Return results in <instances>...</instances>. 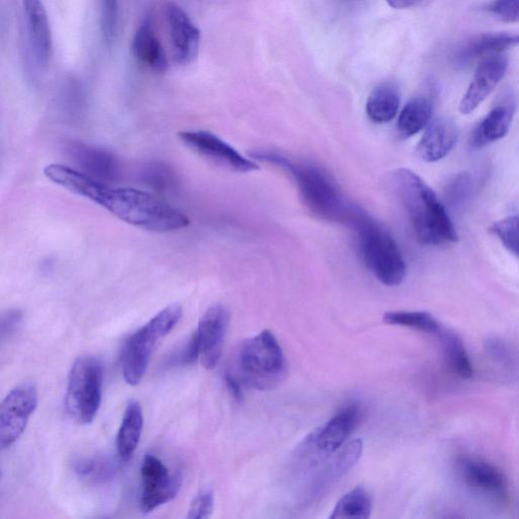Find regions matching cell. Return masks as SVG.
Segmentation results:
<instances>
[{
	"mask_svg": "<svg viewBox=\"0 0 519 519\" xmlns=\"http://www.w3.org/2000/svg\"><path fill=\"white\" fill-rule=\"evenodd\" d=\"M45 177L73 194L102 206L127 224L145 231L169 233L189 226V218L179 209L150 192L111 186L76 169L52 164Z\"/></svg>",
	"mask_w": 519,
	"mask_h": 519,
	"instance_id": "obj_1",
	"label": "cell"
},
{
	"mask_svg": "<svg viewBox=\"0 0 519 519\" xmlns=\"http://www.w3.org/2000/svg\"><path fill=\"white\" fill-rule=\"evenodd\" d=\"M393 183L421 244L439 246L458 242L457 230L446 207L417 174L407 169L397 170Z\"/></svg>",
	"mask_w": 519,
	"mask_h": 519,
	"instance_id": "obj_2",
	"label": "cell"
},
{
	"mask_svg": "<svg viewBox=\"0 0 519 519\" xmlns=\"http://www.w3.org/2000/svg\"><path fill=\"white\" fill-rule=\"evenodd\" d=\"M252 157L289 173L298 185L306 206L314 214L338 224H348L356 206L346 201L336 180L325 169L274 153L258 152Z\"/></svg>",
	"mask_w": 519,
	"mask_h": 519,
	"instance_id": "obj_3",
	"label": "cell"
},
{
	"mask_svg": "<svg viewBox=\"0 0 519 519\" xmlns=\"http://www.w3.org/2000/svg\"><path fill=\"white\" fill-rule=\"evenodd\" d=\"M226 373L243 387L272 391L286 379L287 362L276 337L265 330L238 346Z\"/></svg>",
	"mask_w": 519,
	"mask_h": 519,
	"instance_id": "obj_4",
	"label": "cell"
},
{
	"mask_svg": "<svg viewBox=\"0 0 519 519\" xmlns=\"http://www.w3.org/2000/svg\"><path fill=\"white\" fill-rule=\"evenodd\" d=\"M347 226L356 233L358 249L368 270L387 286L400 285L406 276V264L391 234L358 206Z\"/></svg>",
	"mask_w": 519,
	"mask_h": 519,
	"instance_id": "obj_5",
	"label": "cell"
},
{
	"mask_svg": "<svg viewBox=\"0 0 519 519\" xmlns=\"http://www.w3.org/2000/svg\"><path fill=\"white\" fill-rule=\"evenodd\" d=\"M182 316V308L171 305L129 337L122 352V373L129 386L142 381L156 346L173 331Z\"/></svg>",
	"mask_w": 519,
	"mask_h": 519,
	"instance_id": "obj_6",
	"label": "cell"
},
{
	"mask_svg": "<svg viewBox=\"0 0 519 519\" xmlns=\"http://www.w3.org/2000/svg\"><path fill=\"white\" fill-rule=\"evenodd\" d=\"M104 369L95 356H82L73 363L67 383L65 406L80 424H91L97 417L103 397Z\"/></svg>",
	"mask_w": 519,
	"mask_h": 519,
	"instance_id": "obj_7",
	"label": "cell"
},
{
	"mask_svg": "<svg viewBox=\"0 0 519 519\" xmlns=\"http://www.w3.org/2000/svg\"><path fill=\"white\" fill-rule=\"evenodd\" d=\"M38 391L33 384H23L10 392L0 407V447L10 449L25 432L37 409Z\"/></svg>",
	"mask_w": 519,
	"mask_h": 519,
	"instance_id": "obj_8",
	"label": "cell"
},
{
	"mask_svg": "<svg viewBox=\"0 0 519 519\" xmlns=\"http://www.w3.org/2000/svg\"><path fill=\"white\" fill-rule=\"evenodd\" d=\"M140 510L147 514L173 501L180 490V479L156 456L146 455L142 461Z\"/></svg>",
	"mask_w": 519,
	"mask_h": 519,
	"instance_id": "obj_9",
	"label": "cell"
},
{
	"mask_svg": "<svg viewBox=\"0 0 519 519\" xmlns=\"http://www.w3.org/2000/svg\"><path fill=\"white\" fill-rule=\"evenodd\" d=\"M179 138L189 150L219 167L238 173H250L259 169L257 164L243 157L232 145L211 132L184 131L179 133Z\"/></svg>",
	"mask_w": 519,
	"mask_h": 519,
	"instance_id": "obj_10",
	"label": "cell"
},
{
	"mask_svg": "<svg viewBox=\"0 0 519 519\" xmlns=\"http://www.w3.org/2000/svg\"><path fill=\"white\" fill-rule=\"evenodd\" d=\"M164 14L174 60L180 65L191 64L199 54V29L176 3H168Z\"/></svg>",
	"mask_w": 519,
	"mask_h": 519,
	"instance_id": "obj_11",
	"label": "cell"
},
{
	"mask_svg": "<svg viewBox=\"0 0 519 519\" xmlns=\"http://www.w3.org/2000/svg\"><path fill=\"white\" fill-rule=\"evenodd\" d=\"M360 418V408L356 404L348 405L308 435L305 440L323 459H329L344 444L355 429Z\"/></svg>",
	"mask_w": 519,
	"mask_h": 519,
	"instance_id": "obj_12",
	"label": "cell"
},
{
	"mask_svg": "<svg viewBox=\"0 0 519 519\" xmlns=\"http://www.w3.org/2000/svg\"><path fill=\"white\" fill-rule=\"evenodd\" d=\"M230 315L225 307L216 305L201 317L196 334L200 346V360L208 369H214L224 349Z\"/></svg>",
	"mask_w": 519,
	"mask_h": 519,
	"instance_id": "obj_13",
	"label": "cell"
},
{
	"mask_svg": "<svg viewBox=\"0 0 519 519\" xmlns=\"http://www.w3.org/2000/svg\"><path fill=\"white\" fill-rule=\"evenodd\" d=\"M508 64V59L502 55H494L484 59L461 102L460 111L462 114L473 113L489 97L505 77Z\"/></svg>",
	"mask_w": 519,
	"mask_h": 519,
	"instance_id": "obj_14",
	"label": "cell"
},
{
	"mask_svg": "<svg viewBox=\"0 0 519 519\" xmlns=\"http://www.w3.org/2000/svg\"><path fill=\"white\" fill-rule=\"evenodd\" d=\"M66 151L82 173L101 182L115 181L120 174L117 159L104 148L83 142L70 143Z\"/></svg>",
	"mask_w": 519,
	"mask_h": 519,
	"instance_id": "obj_15",
	"label": "cell"
},
{
	"mask_svg": "<svg viewBox=\"0 0 519 519\" xmlns=\"http://www.w3.org/2000/svg\"><path fill=\"white\" fill-rule=\"evenodd\" d=\"M29 44L39 66L48 65L53 51L50 24L42 0H23Z\"/></svg>",
	"mask_w": 519,
	"mask_h": 519,
	"instance_id": "obj_16",
	"label": "cell"
},
{
	"mask_svg": "<svg viewBox=\"0 0 519 519\" xmlns=\"http://www.w3.org/2000/svg\"><path fill=\"white\" fill-rule=\"evenodd\" d=\"M459 138V128L450 118H437L430 122L418 146L419 158L427 163H435L446 158Z\"/></svg>",
	"mask_w": 519,
	"mask_h": 519,
	"instance_id": "obj_17",
	"label": "cell"
},
{
	"mask_svg": "<svg viewBox=\"0 0 519 519\" xmlns=\"http://www.w3.org/2000/svg\"><path fill=\"white\" fill-rule=\"evenodd\" d=\"M131 51L134 58L145 67L157 73H165L168 70L166 50L150 18L145 19L137 28L132 39Z\"/></svg>",
	"mask_w": 519,
	"mask_h": 519,
	"instance_id": "obj_18",
	"label": "cell"
},
{
	"mask_svg": "<svg viewBox=\"0 0 519 519\" xmlns=\"http://www.w3.org/2000/svg\"><path fill=\"white\" fill-rule=\"evenodd\" d=\"M519 34L512 33H485L472 38L456 53L455 62L466 66L480 58L499 55L501 52L517 47Z\"/></svg>",
	"mask_w": 519,
	"mask_h": 519,
	"instance_id": "obj_19",
	"label": "cell"
},
{
	"mask_svg": "<svg viewBox=\"0 0 519 519\" xmlns=\"http://www.w3.org/2000/svg\"><path fill=\"white\" fill-rule=\"evenodd\" d=\"M516 103L513 99L505 100L495 107L477 126L472 138L471 146L474 150L490 145L507 135L509 132Z\"/></svg>",
	"mask_w": 519,
	"mask_h": 519,
	"instance_id": "obj_20",
	"label": "cell"
},
{
	"mask_svg": "<svg viewBox=\"0 0 519 519\" xmlns=\"http://www.w3.org/2000/svg\"><path fill=\"white\" fill-rule=\"evenodd\" d=\"M461 471L471 487L498 499L506 496V479L493 465L478 459H466L461 463Z\"/></svg>",
	"mask_w": 519,
	"mask_h": 519,
	"instance_id": "obj_21",
	"label": "cell"
},
{
	"mask_svg": "<svg viewBox=\"0 0 519 519\" xmlns=\"http://www.w3.org/2000/svg\"><path fill=\"white\" fill-rule=\"evenodd\" d=\"M144 424L143 412L137 401H131L124 412L116 438V449L122 461H129L137 450Z\"/></svg>",
	"mask_w": 519,
	"mask_h": 519,
	"instance_id": "obj_22",
	"label": "cell"
},
{
	"mask_svg": "<svg viewBox=\"0 0 519 519\" xmlns=\"http://www.w3.org/2000/svg\"><path fill=\"white\" fill-rule=\"evenodd\" d=\"M362 450L363 444L359 439L353 440L347 444V446L332 460L328 467L321 472L319 478L313 481L309 495L311 497L320 495L338 478L347 473L361 457Z\"/></svg>",
	"mask_w": 519,
	"mask_h": 519,
	"instance_id": "obj_23",
	"label": "cell"
},
{
	"mask_svg": "<svg viewBox=\"0 0 519 519\" xmlns=\"http://www.w3.org/2000/svg\"><path fill=\"white\" fill-rule=\"evenodd\" d=\"M400 108L398 88L390 83L381 84L370 93L366 103V113L370 120L378 124L392 121Z\"/></svg>",
	"mask_w": 519,
	"mask_h": 519,
	"instance_id": "obj_24",
	"label": "cell"
},
{
	"mask_svg": "<svg viewBox=\"0 0 519 519\" xmlns=\"http://www.w3.org/2000/svg\"><path fill=\"white\" fill-rule=\"evenodd\" d=\"M72 469L79 478L95 485L107 484L118 473L117 463L104 456L77 458L72 462Z\"/></svg>",
	"mask_w": 519,
	"mask_h": 519,
	"instance_id": "obj_25",
	"label": "cell"
},
{
	"mask_svg": "<svg viewBox=\"0 0 519 519\" xmlns=\"http://www.w3.org/2000/svg\"><path fill=\"white\" fill-rule=\"evenodd\" d=\"M433 106L429 99H412L402 110L398 120V132L404 139L414 136L430 123Z\"/></svg>",
	"mask_w": 519,
	"mask_h": 519,
	"instance_id": "obj_26",
	"label": "cell"
},
{
	"mask_svg": "<svg viewBox=\"0 0 519 519\" xmlns=\"http://www.w3.org/2000/svg\"><path fill=\"white\" fill-rule=\"evenodd\" d=\"M372 510V497L363 487H356L338 501L330 518L367 519Z\"/></svg>",
	"mask_w": 519,
	"mask_h": 519,
	"instance_id": "obj_27",
	"label": "cell"
},
{
	"mask_svg": "<svg viewBox=\"0 0 519 519\" xmlns=\"http://www.w3.org/2000/svg\"><path fill=\"white\" fill-rule=\"evenodd\" d=\"M438 335L454 372L462 379H471L474 374L473 365L463 341L455 333L449 331L441 330Z\"/></svg>",
	"mask_w": 519,
	"mask_h": 519,
	"instance_id": "obj_28",
	"label": "cell"
},
{
	"mask_svg": "<svg viewBox=\"0 0 519 519\" xmlns=\"http://www.w3.org/2000/svg\"><path fill=\"white\" fill-rule=\"evenodd\" d=\"M384 322L428 334L438 335L442 330L437 320L427 312H389L384 315Z\"/></svg>",
	"mask_w": 519,
	"mask_h": 519,
	"instance_id": "obj_29",
	"label": "cell"
},
{
	"mask_svg": "<svg viewBox=\"0 0 519 519\" xmlns=\"http://www.w3.org/2000/svg\"><path fill=\"white\" fill-rule=\"evenodd\" d=\"M100 27L105 43L112 47L119 30V0H100Z\"/></svg>",
	"mask_w": 519,
	"mask_h": 519,
	"instance_id": "obj_30",
	"label": "cell"
},
{
	"mask_svg": "<svg viewBox=\"0 0 519 519\" xmlns=\"http://www.w3.org/2000/svg\"><path fill=\"white\" fill-rule=\"evenodd\" d=\"M491 232L510 253L519 259V215L509 216L495 222Z\"/></svg>",
	"mask_w": 519,
	"mask_h": 519,
	"instance_id": "obj_31",
	"label": "cell"
},
{
	"mask_svg": "<svg viewBox=\"0 0 519 519\" xmlns=\"http://www.w3.org/2000/svg\"><path fill=\"white\" fill-rule=\"evenodd\" d=\"M141 176L145 184L161 191L171 188L175 179L169 166L162 163L147 165L143 169Z\"/></svg>",
	"mask_w": 519,
	"mask_h": 519,
	"instance_id": "obj_32",
	"label": "cell"
},
{
	"mask_svg": "<svg viewBox=\"0 0 519 519\" xmlns=\"http://www.w3.org/2000/svg\"><path fill=\"white\" fill-rule=\"evenodd\" d=\"M472 186L473 180L469 173H461L456 175L447 186V200L452 205L462 204L470 196Z\"/></svg>",
	"mask_w": 519,
	"mask_h": 519,
	"instance_id": "obj_33",
	"label": "cell"
},
{
	"mask_svg": "<svg viewBox=\"0 0 519 519\" xmlns=\"http://www.w3.org/2000/svg\"><path fill=\"white\" fill-rule=\"evenodd\" d=\"M200 359V346L196 331L189 337L179 350L171 356L169 365L188 366L193 365Z\"/></svg>",
	"mask_w": 519,
	"mask_h": 519,
	"instance_id": "obj_34",
	"label": "cell"
},
{
	"mask_svg": "<svg viewBox=\"0 0 519 519\" xmlns=\"http://www.w3.org/2000/svg\"><path fill=\"white\" fill-rule=\"evenodd\" d=\"M214 509V494L211 490H202L193 499L187 518L205 519L209 518Z\"/></svg>",
	"mask_w": 519,
	"mask_h": 519,
	"instance_id": "obj_35",
	"label": "cell"
},
{
	"mask_svg": "<svg viewBox=\"0 0 519 519\" xmlns=\"http://www.w3.org/2000/svg\"><path fill=\"white\" fill-rule=\"evenodd\" d=\"M488 11L501 22H519V0H493Z\"/></svg>",
	"mask_w": 519,
	"mask_h": 519,
	"instance_id": "obj_36",
	"label": "cell"
},
{
	"mask_svg": "<svg viewBox=\"0 0 519 519\" xmlns=\"http://www.w3.org/2000/svg\"><path fill=\"white\" fill-rule=\"evenodd\" d=\"M24 316L19 310H10L0 319V339L5 342L14 337L23 324Z\"/></svg>",
	"mask_w": 519,
	"mask_h": 519,
	"instance_id": "obj_37",
	"label": "cell"
},
{
	"mask_svg": "<svg viewBox=\"0 0 519 519\" xmlns=\"http://www.w3.org/2000/svg\"><path fill=\"white\" fill-rule=\"evenodd\" d=\"M225 382L234 399L239 403L243 402L244 391L242 384L228 373H225Z\"/></svg>",
	"mask_w": 519,
	"mask_h": 519,
	"instance_id": "obj_38",
	"label": "cell"
},
{
	"mask_svg": "<svg viewBox=\"0 0 519 519\" xmlns=\"http://www.w3.org/2000/svg\"><path fill=\"white\" fill-rule=\"evenodd\" d=\"M430 2V0H387L388 5L397 10L410 9Z\"/></svg>",
	"mask_w": 519,
	"mask_h": 519,
	"instance_id": "obj_39",
	"label": "cell"
}]
</instances>
